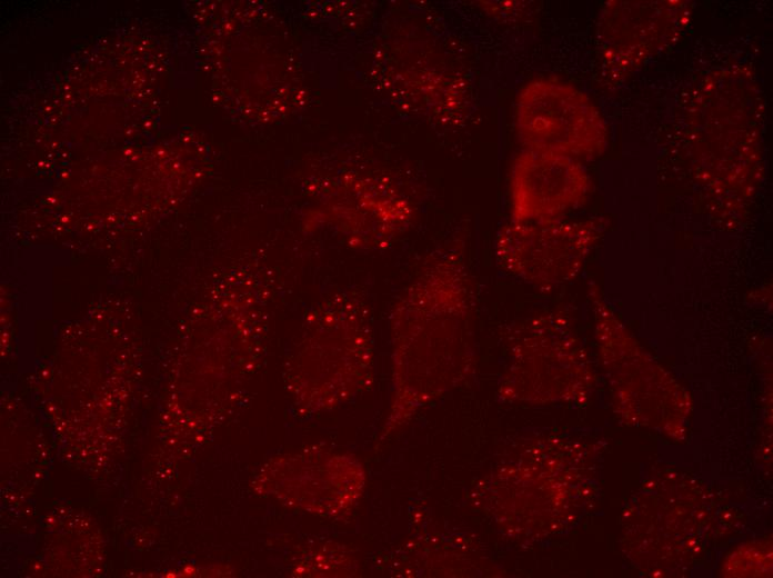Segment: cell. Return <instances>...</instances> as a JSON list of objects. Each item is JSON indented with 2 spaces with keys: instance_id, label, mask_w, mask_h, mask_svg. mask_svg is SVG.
Masks as SVG:
<instances>
[{
  "instance_id": "obj_1",
  "label": "cell",
  "mask_w": 773,
  "mask_h": 578,
  "mask_svg": "<svg viewBox=\"0 0 773 578\" xmlns=\"http://www.w3.org/2000/svg\"><path fill=\"white\" fill-rule=\"evenodd\" d=\"M462 240L432 251L389 316L392 396L384 431L461 385L474 369L476 295Z\"/></svg>"
},
{
  "instance_id": "obj_2",
  "label": "cell",
  "mask_w": 773,
  "mask_h": 578,
  "mask_svg": "<svg viewBox=\"0 0 773 578\" xmlns=\"http://www.w3.org/2000/svg\"><path fill=\"white\" fill-rule=\"evenodd\" d=\"M684 112L693 179L711 217L734 227L764 177V101L754 73L744 64L710 71Z\"/></svg>"
},
{
  "instance_id": "obj_3",
  "label": "cell",
  "mask_w": 773,
  "mask_h": 578,
  "mask_svg": "<svg viewBox=\"0 0 773 578\" xmlns=\"http://www.w3.org/2000/svg\"><path fill=\"white\" fill-rule=\"evenodd\" d=\"M374 338L371 306L358 289L333 291L304 316L283 366L295 415L330 411L371 388Z\"/></svg>"
},
{
  "instance_id": "obj_4",
  "label": "cell",
  "mask_w": 773,
  "mask_h": 578,
  "mask_svg": "<svg viewBox=\"0 0 773 578\" xmlns=\"http://www.w3.org/2000/svg\"><path fill=\"white\" fill-rule=\"evenodd\" d=\"M508 345L509 363L498 390L502 400L565 401L589 393V360L563 312L543 311L518 322Z\"/></svg>"
},
{
  "instance_id": "obj_5",
  "label": "cell",
  "mask_w": 773,
  "mask_h": 578,
  "mask_svg": "<svg viewBox=\"0 0 773 578\" xmlns=\"http://www.w3.org/2000/svg\"><path fill=\"white\" fill-rule=\"evenodd\" d=\"M514 123L524 149L576 160L600 157L609 130L592 100L576 87L552 78L529 81L519 91Z\"/></svg>"
},
{
  "instance_id": "obj_6",
  "label": "cell",
  "mask_w": 773,
  "mask_h": 578,
  "mask_svg": "<svg viewBox=\"0 0 773 578\" xmlns=\"http://www.w3.org/2000/svg\"><path fill=\"white\" fill-rule=\"evenodd\" d=\"M605 228L602 218L510 221L496 235L495 259L508 275L549 292L581 273Z\"/></svg>"
},
{
  "instance_id": "obj_7",
  "label": "cell",
  "mask_w": 773,
  "mask_h": 578,
  "mask_svg": "<svg viewBox=\"0 0 773 578\" xmlns=\"http://www.w3.org/2000/svg\"><path fill=\"white\" fill-rule=\"evenodd\" d=\"M692 9L685 0L608 1L596 23L602 84L620 87L672 47L690 24Z\"/></svg>"
},
{
  "instance_id": "obj_8",
  "label": "cell",
  "mask_w": 773,
  "mask_h": 578,
  "mask_svg": "<svg viewBox=\"0 0 773 578\" xmlns=\"http://www.w3.org/2000/svg\"><path fill=\"white\" fill-rule=\"evenodd\" d=\"M364 484L363 466L355 457L310 447L272 457L253 488L292 509L339 518L352 511Z\"/></svg>"
},
{
  "instance_id": "obj_9",
  "label": "cell",
  "mask_w": 773,
  "mask_h": 578,
  "mask_svg": "<svg viewBox=\"0 0 773 578\" xmlns=\"http://www.w3.org/2000/svg\"><path fill=\"white\" fill-rule=\"evenodd\" d=\"M592 181L581 161L568 156L523 149L510 172L512 222L562 219L589 198Z\"/></svg>"
},
{
  "instance_id": "obj_10",
  "label": "cell",
  "mask_w": 773,
  "mask_h": 578,
  "mask_svg": "<svg viewBox=\"0 0 773 578\" xmlns=\"http://www.w3.org/2000/svg\"><path fill=\"white\" fill-rule=\"evenodd\" d=\"M588 296L598 342L618 398L636 408L681 406V390L642 352L598 285L590 282Z\"/></svg>"
},
{
  "instance_id": "obj_11",
  "label": "cell",
  "mask_w": 773,
  "mask_h": 578,
  "mask_svg": "<svg viewBox=\"0 0 773 578\" xmlns=\"http://www.w3.org/2000/svg\"><path fill=\"white\" fill-rule=\"evenodd\" d=\"M330 220L359 249L388 248L411 225L414 208L390 181L348 176L334 190Z\"/></svg>"
}]
</instances>
